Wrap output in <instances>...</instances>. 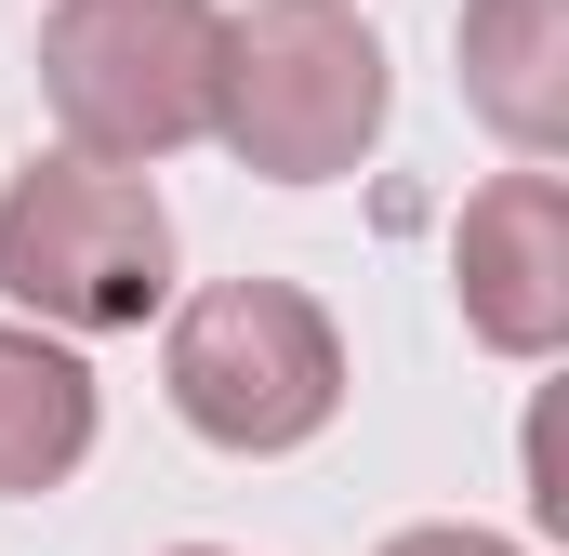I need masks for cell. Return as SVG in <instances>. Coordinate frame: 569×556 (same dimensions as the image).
Here are the masks:
<instances>
[{
	"label": "cell",
	"instance_id": "6da1fadb",
	"mask_svg": "<svg viewBox=\"0 0 569 556\" xmlns=\"http://www.w3.org/2000/svg\"><path fill=\"white\" fill-rule=\"evenodd\" d=\"M398 67L358 0H252L212 53V146L266 186H331L385 146Z\"/></svg>",
	"mask_w": 569,
	"mask_h": 556
},
{
	"label": "cell",
	"instance_id": "7a4b0ae2",
	"mask_svg": "<svg viewBox=\"0 0 569 556\" xmlns=\"http://www.w3.org/2000/svg\"><path fill=\"white\" fill-rule=\"evenodd\" d=\"M159 398L186 437L279 464L305 437H331V411H345V331L291 278H212L159 318Z\"/></svg>",
	"mask_w": 569,
	"mask_h": 556
},
{
	"label": "cell",
	"instance_id": "3957f363",
	"mask_svg": "<svg viewBox=\"0 0 569 556\" xmlns=\"http://www.w3.org/2000/svg\"><path fill=\"white\" fill-rule=\"evenodd\" d=\"M0 291L67 331V345H107V331H146L172 305V212L133 159H27L0 186Z\"/></svg>",
	"mask_w": 569,
	"mask_h": 556
},
{
	"label": "cell",
	"instance_id": "277c9868",
	"mask_svg": "<svg viewBox=\"0 0 569 556\" xmlns=\"http://www.w3.org/2000/svg\"><path fill=\"white\" fill-rule=\"evenodd\" d=\"M212 53L226 0H53L40 13V107L80 159H186L212 146Z\"/></svg>",
	"mask_w": 569,
	"mask_h": 556
},
{
	"label": "cell",
	"instance_id": "5b68a950",
	"mask_svg": "<svg viewBox=\"0 0 569 556\" xmlns=\"http://www.w3.org/2000/svg\"><path fill=\"white\" fill-rule=\"evenodd\" d=\"M450 291H463V331L490 345V358H557L569 345V186L543 159H517V172H490L477 199H463V226H450Z\"/></svg>",
	"mask_w": 569,
	"mask_h": 556
},
{
	"label": "cell",
	"instance_id": "8992f818",
	"mask_svg": "<svg viewBox=\"0 0 569 556\" xmlns=\"http://www.w3.org/2000/svg\"><path fill=\"white\" fill-rule=\"evenodd\" d=\"M450 53H463V107L517 159L569 146V0H463Z\"/></svg>",
	"mask_w": 569,
	"mask_h": 556
},
{
	"label": "cell",
	"instance_id": "52a82bcc",
	"mask_svg": "<svg viewBox=\"0 0 569 556\" xmlns=\"http://www.w3.org/2000/svg\"><path fill=\"white\" fill-rule=\"evenodd\" d=\"M93 358L67 345V331H40V318H0V504H40V490H67L80 464H93Z\"/></svg>",
	"mask_w": 569,
	"mask_h": 556
},
{
	"label": "cell",
	"instance_id": "ba28073f",
	"mask_svg": "<svg viewBox=\"0 0 569 556\" xmlns=\"http://www.w3.org/2000/svg\"><path fill=\"white\" fill-rule=\"evenodd\" d=\"M371 556H530V544H503V530H477V517H425V530H385Z\"/></svg>",
	"mask_w": 569,
	"mask_h": 556
},
{
	"label": "cell",
	"instance_id": "9c48e42d",
	"mask_svg": "<svg viewBox=\"0 0 569 556\" xmlns=\"http://www.w3.org/2000/svg\"><path fill=\"white\" fill-rule=\"evenodd\" d=\"M172 556H226V544H172Z\"/></svg>",
	"mask_w": 569,
	"mask_h": 556
}]
</instances>
